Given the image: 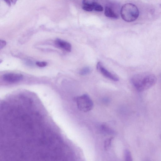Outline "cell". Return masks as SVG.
I'll use <instances>...</instances> for the list:
<instances>
[{"label": "cell", "mask_w": 161, "mask_h": 161, "mask_svg": "<svg viewBox=\"0 0 161 161\" xmlns=\"http://www.w3.org/2000/svg\"><path fill=\"white\" fill-rule=\"evenodd\" d=\"M143 161H151V160H150L148 158H146L145 159H144Z\"/></svg>", "instance_id": "obj_17"}, {"label": "cell", "mask_w": 161, "mask_h": 161, "mask_svg": "<svg viewBox=\"0 0 161 161\" xmlns=\"http://www.w3.org/2000/svg\"><path fill=\"white\" fill-rule=\"evenodd\" d=\"M36 64L37 65L41 68L45 67L47 65L46 62H36Z\"/></svg>", "instance_id": "obj_13"}, {"label": "cell", "mask_w": 161, "mask_h": 161, "mask_svg": "<svg viewBox=\"0 0 161 161\" xmlns=\"http://www.w3.org/2000/svg\"><path fill=\"white\" fill-rule=\"evenodd\" d=\"M4 1L6 2V3L9 5V6H10L11 1H8V0H7V1Z\"/></svg>", "instance_id": "obj_16"}, {"label": "cell", "mask_w": 161, "mask_h": 161, "mask_svg": "<svg viewBox=\"0 0 161 161\" xmlns=\"http://www.w3.org/2000/svg\"><path fill=\"white\" fill-rule=\"evenodd\" d=\"M7 42L4 40H1L0 41V49H3L6 45Z\"/></svg>", "instance_id": "obj_14"}, {"label": "cell", "mask_w": 161, "mask_h": 161, "mask_svg": "<svg viewBox=\"0 0 161 161\" xmlns=\"http://www.w3.org/2000/svg\"><path fill=\"white\" fill-rule=\"evenodd\" d=\"M113 137H111L107 139L104 143V147L105 150H107L109 148L112 144V142L113 139Z\"/></svg>", "instance_id": "obj_11"}, {"label": "cell", "mask_w": 161, "mask_h": 161, "mask_svg": "<svg viewBox=\"0 0 161 161\" xmlns=\"http://www.w3.org/2000/svg\"><path fill=\"white\" fill-rule=\"evenodd\" d=\"M121 17L123 19L128 22L136 20L139 16V10L134 4L127 3L124 5L121 10Z\"/></svg>", "instance_id": "obj_2"}, {"label": "cell", "mask_w": 161, "mask_h": 161, "mask_svg": "<svg viewBox=\"0 0 161 161\" xmlns=\"http://www.w3.org/2000/svg\"><path fill=\"white\" fill-rule=\"evenodd\" d=\"M82 8L88 12L93 10L101 12L103 10L102 5L96 2L91 1H84L82 2Z\"/></svg>", "instance_id": "obj_4"}, {"label": "cell", "mask_w": 161, "mask_h": 161, "mask_svg": "<svg viewBox=\"0 0 161 161\" xmlns=\"http://www.w3.org/2000/svg\"><path fill=\"white\" fill-rule=\"evenodd\" d=\"M104 15L107 17L114 19H117L119 18L118 15L109 6L105 7L104 10Z\"/></svg>", "instance_id": "obj_8"}, {"label": "cell", "mask_w": 161, "mask_h": 161, "mask_svg": "<svg viewBox=\"0 0 161 161\" xmlns=\"http://www.w3.org/2000/svg\"><path fill=\"white\" fill-rule=\"evenodd\" d=\"M103 101L105 103H107L109 102V99L107 98H105L103 99Z\"/></svg>", "instance_id": "obj_15"}, {"label": "cell", "mask_w": 161, "mask_h": 161, "mask_svg": "<svg viewBox=\"0 0 161 161\" xmlns=\"http://www.w3.org/2000/svg\"><path fill=\"white\" fill-rule=\"evenodd\" d=\"M97 70L105 77L114 81H118V78L116 76L111 73L109 71L104 68L101 62L98 63L97 65Z\"/></svg>", "instance_id": "obj_5"}, {"label": "cell", "mask_w": 161, "mask_h": 161, "mask_svg": "<svg viewBox=\"0 0 161 161\" xmlns=\"http://www.w3.org/2000/svg\"><path fill=\"white\" fill-rule=\"evenodd\" d=\"M23 76L20 74L8 73L4 74L3 79L4 81L10 83L17 82L23 79Z\"/></svg>", "instance_id": "obj_6"}, {"label": "cell", "mask_w": 161, "mask_h": 161, "mask_svg": "<svg viewBox=\"0 0 161 161\" xmlns=\"http://www.w3.org/2000/svg\"><path fill=\"white\" fill-rule=\"evenodd\" d=\"M101 130L105 134L109 135H114L116 134L115 132L110 127L105 125H102L101 126Z\"/></svg>", "instance_id": "obj_9"}, {"label": "cell", "mask_w": 161, "mask_h": 161, "mask_svg": "<svg viewBox=\"0 0 161 161\" xmlns=\"http://www.w3.org/2000/svg\"><path fill=\"white\" fill-rule=\"evenodd\" d=\"M91 71V68L89 67H85L82 68L79 71V74L81 75H86L89 74Z\"/></svg>", "instance_id": "obj_12"}, {"label": "cell", "mask_w": 161, "mask_h": 161, "mask_svg": "<svg viewBox=\"0 0 161 161\" xmlns=\"http://www.w3.org/2000/svg\"><path fill=\"white\" fill-rule=\"evenodd\" d=\"M76 101L78 108L82 112H89L93 107V103L92 100L87 94H85L77 97Z\"/></svg>", "instance_id": "obj_3"}, {"label": "cell", "mask_w": 161, "mask_h": 161, "mask_svg": "<svg viewBox=\"0 0 161 161\" xmlns=\"http://www.w3.org/2000/svg\"><path fill=\"white\" fill-rule=\"evenodd\" d=\"M55 43L58 47L62 49L65 51L70 52L71 50V46L69 43L57 38L55 41Z\"/></svg>", "instance_id": "obj_7"}, {"label": "cell", "mask_w": 161, "mask_h": 161, "mask_svg": "<svg viewBox=\"0 0 161 161\" xmlns=\"http://www.w3.org/2000/svg\"><path fill=\"white\" fill-rule=\"evenodd\" d=\"M125 161H133L131 153L129 149H126L124 151Z\"/></svg>", "instance_id": "obj_10"}, {"label": "cell", "mask_w": 161, "mask_h": 161, "mask_svg": "<svg viewBox=\"0 0 161 161\" xmlns=\"http://www.w3.org/2000/svg\"><path fill=\"white\" fill-rule=\"evenodd\" d=\"M156 77L152 74H139L135 76L132 79L133 85L138 91L142 92L150 88L156 83Z\"/></svg>", "instance_id": "obj_1"}, {"label": "cell", "mask_w": 161, "mask_h": 161, "mask_svg": "<svg viewBox=\"0 0 161 161\" xmlns=\"http://www.w3.org/2000/svg\"><path fill=\"white\" fill-rule=\"evenodd\" d=\"M16 1H14V0H13V1H11V2H12V3L14 4H15Z\"/></svg>", "instance_id": "obj_18"}]
</instances>
